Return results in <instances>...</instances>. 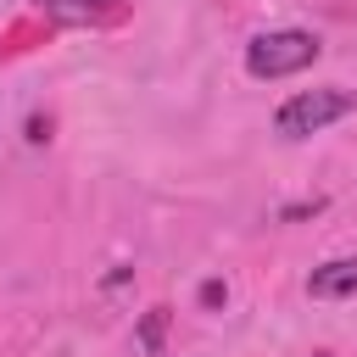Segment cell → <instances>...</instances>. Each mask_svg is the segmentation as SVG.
Returning a JSON list of instances; mask_svg holds the SVG:
<instances>
[{
    "mask_svg": "<svg viewBox=\"0 0 357 357\" xmlns=\"http://www.w3.org/2000/svg\"><path fill=\"white\" fill-rule=\"evenodd\" d=\"M39 6L56 22H106V17L123 11V0H39Z\"/></svg>",
    "mask_w": 357,
    "mask_h": 357,
    "instance_id": "obj_4",
    "label": "cell"
},
{
    "mask_svg": "<svg viewBox=\"0 0 357 357\" xmlns=\"http://www.w3.org/2000/svg\"><path fill=\"white\" fill-rule=\"evenodd\" d=\"M324 56V45L301 28H273V33H257L245 45V73L251 78H290L301 67H312Z\"/></svg>",
    "mask_w": 357,
    "mask_h": 357,
    "instance_id": "obj_1",
    "label": "cell"
},
{
    "mask_svg": "<svg viewBox=\"0 0 357 357\" xmlns=\"http://www.w3.org/2000/svg\"><path fill=\"white\" fill-rule=\"evenodd\" d=\"M201 301H206V307H218V301H223V284H218V279H212V284H201Z\"/></svg>",
    "mask_w": 357,
    "mask_h": 357,
    "instance_id": "obj_6",
    "label": "cell"
},
{
    "mask_svg": "<svg viewBox=\"0 0 357 357\" xmlns=\"http://www.w3.org/2000/svg\"><path fill=\"white\" fill-rule=\"evenodd\" d=\"M307 290H312L318 301H340V296H357V257H335V262L312 268Z\"/></svg>",
    "mask_w": 357,
    "mask_h": 357,
    "instance_id": "obj_3",
    "label": "cell"
},
{
    "mask_svg": "<svg viewBox=\"0 0 357 357\" xmlns=\"http://www.w3.org/2000/svg\"><path fill=\"white\" fill-rule=\"evenodd\" d=\"M162 329H167V307H151V312H145V324H139V346H145L151 357L162 351Z\"/></svg>",
    "mask_w": 357,
    "mask_h": 357,
    "instance_id": "obj_5",
    "label": "cell"
},
{
    "mask_svg": "<svg viewBox=\"0 0 357 357\" xmlns=\"http://www.w3.org/2000/svg\"><path fill=\"white\" fill-rule=\"evenodd\" d=\"M346 112H357V95L340 89V84H324V89H301V95H290V100L273 112V128H279L284 139H307V134L340 123Z\"/></svg>",
    "mask_w": 357,
    "mask_h": 357,
    "instance_id": "obj_2",
    "label": "cell"
}]
</instances>
